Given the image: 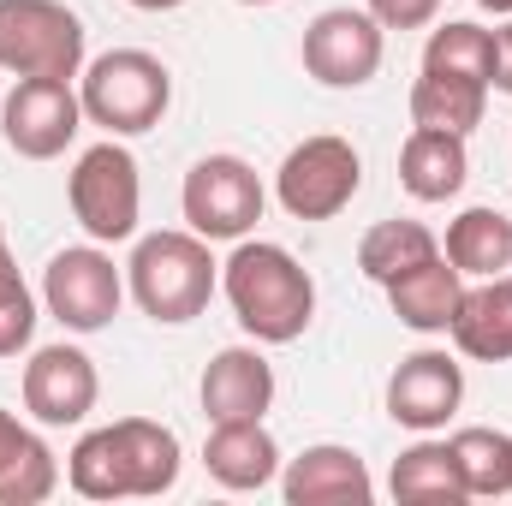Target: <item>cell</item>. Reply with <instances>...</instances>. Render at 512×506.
<instances>
[{"label": "cell", "instance_id": "28", "mask_svg": "<svg viewBox=\"0 0 512 506\" xmlns=\"http://www.w3.org/2000/svg\"><path fill=\"white\" fill-rule=\"evenodd\" d=\"M364 12H370L382 30H423V24H435L441 0H370Z\"/></svg>", "mask_w": 512, "mask_h": 506}, {"label": "cell", "instance_id": "20", "mask_svg": "<svg viewBox=\"0 0 512 506\" xmlns=\"http://www.w3.org/2000/svg\"><path fill=\"white\" fill-rule=\"evenodd\" d=\"M54 489H60L54 447L12 411H0V506H42Z\"/></svg>", "mask_w": 512, "mask_h": 506}, {"label": "cell", "instance_id": "15", "mask_svg": "<svg viewBox=\"0 0 512 506\" xmlns=\"http://www.w3.org/2000/svg\"><path fill=\"white\" fill-rule=\"evenodd\" d=\"M274 405V370L256 346H227L203 370V417L209 423H256Z\"/></svg>", "mask_w": 512, "mask_h": 506}, {"label": "cell", "instance_id": "9", "mask_svg": "<svg viewBox=\"0 0 512 506\" xmlns=\"http://www.w3.org/2000/svg\"><path fill=\"white\" fill-rule=\"evenodd\" d=\"M120 298H126V274L102 245H66L42 268V304L72 334H102L120 316Z\"/></svg>", "mask_w": 512, "mask_h": 506}, {"label": "cell", "instance_id": "7", "mask_svg": "<svg viewBox=\"0 0 512 506\" xmlns=\"http://www.w3.org/2000/svg\"><path fill=\"white\" fill-rule=\"evenodd\" d=\"M358 185H364V155L334 131L286 149V161L274 173V197L292 221H334L358 197Z\"/></svg>", "mask_w": 512, "mask_h": 506}, {"label": "cell", "instance_id": "3", "mask_svg": "<svg viewBox=\"0 0 512 506\" xmlns=\"http://www.w3.org/2000/svg\"><path fill=\"white\" fill-rule=\"evenodd\" d=\"M126 286L149 322L185 328L209 310L221 286V262L209 256V239L197 233H143L126 262Z\"/></svg>", "mask_w": 512, "mask_h": 506}, {"label": "cell", "instance_id": "11", "mask_svg": "<svg viewBox=\"0 0 512 506\" xmlns=\"http://www.w3.org/2000/svg\"><path fill=\"white\" fill-rule=\"evenodd\" d=\"M387 30L358 6H328L304 24V72L328 90H358L382 72Z\"/></svg>", "mask_w": 512, "mask_h": 506}, {"label": "cell", "instance_id": "23", "mask_svg": "<svg viewBox=\"0 0 512 506\" xmlns=\"http://www.w3.org/2000/svg\"><path fill=\"white\" fill-rule=\"evenodd\" d=\"M483 114H489V84L447 78V72H417V84H411V126L471 137L483 126Z\"/></svg>", "mask_w": 512, "mask_h": 506}, {"label": "cell", "instance_id": "21", "mask_svg": "<svg viewBox=\"0 0 512 506\" xmlns=\"http://www.w3.org/2000/svg\"><path fill=\"white\" fill-rule=\"evenodd\" d=\"M387 489H393V501H411V506H465L471 501V489H465L459 459H453L447 441L405 447L393 459V471H387Z\"/></svg>", "mask_w": 512, "mask_h": 506}, {"label": "cell", "instance_id": "32", "mask_svg": "<svg viewBox=\"0 0 512 506\" xmlns=\"http://www.w3.org/2000/svg\"><path fill=\"white\" fill-rule=\"evenodd\" d=\"M239 6H274V0H239Z\"/></svg>", "mask_w": 512, "mask_h": 506}, {"label": "cell", "instance_id": "25", "mask_svg": "<svg viewBox=\"0 0 512 506\" xmlns=\"http://www.w3.org/2000/svg\"><path fill=\"white\" fill-rule=\"evenodd\" d=\"M447 447H453V459H459V477H465L471 501H501V495H512V435L507 429L471 423V429H459Z\"/></svg>", "mask_w": 512, "mask_h": 506}, {"label": "cell", "instance_id": "22", "mask_svg": "<svg viewBox=\"0 0 512 506\" xmlns=\"http://www.w3.org/2000/svg\"><path fill=\"white\" fill-rule=\"evenodd\" d=\"M441 256L465 274V280H495L512 268V215L501 209H465L453 227H447V245Z\"/></svg>", "mask_w": 512, "mask_h": 506}, {"label": "cell", "instance_id": "13", "mask_svg": "<svg viewBox=\"0 0 512 506\" xmlns=\"http://www.w3.org/2000/svg\"><path fill=\"white\" fill-rule=\"evenodd\" d=\"M459 399H465V370L453 352H435V346L399 358V370L387 376V417L399 429H417V435L447 429Z\"/></svg>", "mask_w": 512, "mask_h": 506}, {"label": "cell", "instance_id": "24", "mask_svg": "<svg viewBox=\"0 0 512 506\" xmlns=\"http://www.w3.org/2000/svg\"><path fill=\"white\" fill-rule=\"evenodd\" d=\"M441 256V239L423 227V221H376L358 245V268L376 280V286H393L399 274H411L417 262Z\"/></svg>", "mask_w": 512, "mask_h": 506}, {"label": "cell", "instance_id": "5", "mask_svg": "<svg viewBox=\"0 0 512 506\" xmlns=\"http://www.w3.org/2000/svg\"><path fill=\"white\" fill-rule=\"evenodd\" d=\"M0 72L78 78L84 72V18L60 0H0Z\"/></svg>", "mask_w": 512, "mask_h": 506}, {"label": "cell", "instance_id": "4", "mask_svg": "<svg viewBox=\"0 0 512 506\" xmlns=\"http://www.w3.org/2000/svg\"><path fill=\"white\" fill-rule=\"evenodd\" d=\"M78 78H84L78 84L84 120L102 126L108 137H143L173 108V72L155 54H143V48H108Z\"/></svg>", "mask_w": 512, "mask_h": 506}, {"label": "cell", "instance_id": "18", "mask_svg": "<svg viewBox=\"0 0 512 506\" xmlns=\"http://www.w3.org/2000/svg\"><path fill=\"white\" fill-rule=\"evenodd\" d=\"M453 346L477 364H512V268L495 280L465 286L459 316H453Z\"/></svg>", "mask_w": 512, "mask_h": 506}, {"label": "cell", "instance_id": "6", "mask_svg": "<svg viewBox=\"0 0 512 506\" xmlns=\"http://www.w3.org/2000/svg\"><path fill=\"white\" fill-rule=\"evenodd\" d=\"M66 197H72L78 227H84L96 245H120V239H131V233H137V215H143L137 155H131L120 137L84 149L78 167H72V179H66Z\"/></svg>", "mask_w": 512, "mask_h": 506}, {"label": "cell", "instance_id": "2", "mask_svg": "<svg viewBox=\"0 0 512 506\" xmlns=\"http://www.w3.org/2000/svg\"><path fill=\"white\" fill-rule=\"evenodd\" d=\"M221 292L239 316V328L262 346H292L316 316V280L286 245L239 239L221 262Z\"/></svg>", "mask_w": 512, "mask_h": 506}, {"label": "cell", "instance_id": "17", "mask_svg": "<svg viewBox=\"0 0 512 506\" xmlns=\"http://www.w3.org/2000/svg\"><path fill=\"white\" fill-rule=\"evenodd\" d=\"M471 179V155L459 131H435V126H411L405 149H399V185L417 203H447L459 197Z\"/></svg>", "mask_w": 512, "mask_h": 506}, {"label": "cell", "instance_id": "12", "mask_svg": "<svg viewBox=\"0 0 512 506\" xmlns=\"http://www.w3.org/2000/svg\"><path fill=\"white\" fill-rule=\"evenodd\" d=\"M102 399V376H96V358L84 346H42L30 352L24 364V411L42 423V429H72L96 411Z\"/></svg>", "mask_w": 512, "mask_h": 506}, {"label": "cell", "instance_id": "33", "mask_svg": "<svg viewBox=\"0 0 512 506\" xmlns=\"http://www.w3.org/2000/svg\"><path fill=\"white\" fill-rule=\"evenodd\" d=\"M6 256H12V251H6V233H0V262H6Z\"/></svg>", "mask_w": 512, "mask_h": 506}, {"label": "cell", "instance_id": "10", "mask_svg": "<svg viewBox=\"0 0 512 506\" xmlns=\"http://www.w3.org/2000/svg\"><path fill=\"white\" fill-rule=\"evenodd\" d=\"M84 126V102L72 78H18L0 102V137L24 161H54Z\"/></svg>", "mask_w": 512, "mask_h": 506}, {"label": "cell", "instance_id": "16", "mask_svg": "<svg viewBox=\"0 0 512 506\" xmlns=\"http://www.w3.org/2000/svg\"><path fill=\"white\" fill-rule=\"evenodd\" d=\"M203 465L221 489L233 495H251V489H268L280 477V441L256 423H215L209 441H203Z\"/></svg>", "mask_w": 512, "mask_h": 506}, {"label": "cell", "instance_id": "26", "mask_svg": "<svg viewBox=\"0 0 512 506\" xmlns=\"http://www.w3.org/2000/svg\"><path fill=\"white\" fill-rule=\"evenodd\" d=\"M423 72H447V78H471V84H495V30L453 18L429 36L423 48Z\"/></svg>", "mask_w": 512, "mask_h": 506}, {"label": "cell", "instance_id": "8", "mask_svg": "<svg viewBox=\"0 0 512 506\" xmlns=\"http://www.w3.org/2000/svg\"><path fill=\"white\" fill-rule=\"evenodd\" d=\"M262 203H268V191H262V179L245 155H203L179 191L185 227L209 245L215 239H227V245L251 239V227L262 221Z\"/></svg>", "mask_w": 512, "mask_h": 506}, {"label": "cell", "instance_id": "31", "mask_svg": "<svg viewBox=\"0 0 512 506\" xmlns=\"http://www.w3.org/2000/svg\"><path fill=\"white\" fill-rule=\"evenodd\" d=\"M483 12H501V18H512V0H477Z\"/></svg>", "mask_w": 512, "mask_h": 506}, {"label": "cell", "instance_id": "14", "mask_svg": "<svg viewBox=\"0 0 512 506\" xmlns=\"http://www.w3.org/2000/svg\"><path fill=\"white\" fill-rule=\"evenodd\" d=\"M280 495H286V506H370L376 483H370V465L352 447L322 441V447H304L298 459H286Z\"/></svg>", "mask_w": 512, "mask_h": 506}, {"label": "cell", "instance_id": "30", "mask_svg": "<svg viewBox=\"0 0 512 506\" xmlns=\"http://www.w3.org/2000/svg\"><path fill=\"white\" fill-rule=\"evenodd\" d=\"M126 6H137V12H173V6H185V0H126Z\"/></svg>", "mask_w": 512, "mask_h": 506}, {"label": "cell", "instance_id": "1", "mask_svg": "<svg viewBox=\"0 0 512 506\" xmlns=\"http://www.w3.org/2000/svg\"><path fill=\"white\" fill-rule=\"evenodd\" d=\"M66 483L84 501H149L179 483V435L149 417H120L108 429H90L66 453Z\"/></svg>", "mask_w": 512, "mask_h": 506}, {"label": "cell", "instance_id": "29", "mask_svg": "<svg viewBox=\"0 0 512 506\" xmlns=\"http://www.w3.org/2000/svg\"><path fill=\"white\" fill-rule=\"evenodd\" d=\"M495 90L512 96V18L495 30Z\"/></svg>", "mask_w": 512, "mask_h": 506}, {"label": "cell", "instance_id": "19", "mask_svg": "<svg viewBox=\"0 0 512 506\" xmlns=\"http://www.w3.org/2000/svg\"><path fill=\"white\" fill-rule=\"evenodd\" d=\"M459 298H465V274L447 256H429V262H417L411 274H399L387 286V304L411 334H447L453 316H459Z\"/></svg>", "mask_w": 512, "mask_h": 506}, {"label": "cell", "instance_id": "27", "mask_svg": "<svg viewBox=\"0 0 512 506\" xmlns=\"http://www.w3.org/2000/svg\"><path fill=\"white\" fill-rule=\"evenodd\" d=\"M30 334H36V298L24 286L18 262L6 256L0 262V358H18L30 346Z\"/></svg>", "mask_w": 512, "mask_h": 506}]
</instances>
